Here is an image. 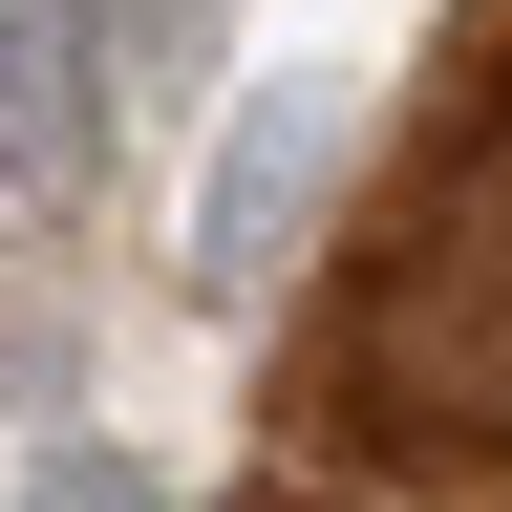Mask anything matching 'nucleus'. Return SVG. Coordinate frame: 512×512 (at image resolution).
<instances>
[{"instance_id": "7ed1b4c3", "label": "nucleus", "mask_w": 512, "mask_h": 512, "mask_svg": "<svg viewBox=\"0 0 512 512\" xmlns=\"http://www.w3.org/2000/svg\"><path fill=\"white\" fill-rule=\"evenodd\" d=\"M107 150V64H86V0H0V214H43L64 171Z\"/></svg>"}, {"instance_id": "f03ea898", "label": "nucleus", "mask_w": 512, "mask_h": 512, "mask_svg": "<svg viewBox=\"0 0 512 512\" xmlns=\"http://www.w3.org/2000/svg\"><path fill=\"white\" fill-rule=\"evenodd\" d=\"M320 171H342V64H278V86L214 128V171H192V299H256V278H278V235H299Z\"/></svg>"}, {"instance_id": "f257e3e1", "label": "nucleus", "mask_w": 512, "mask_h": 512, "mask_svg": "<svg viewBox=\"0 0 512 512\" xmlns=\"http://www.w3.org/2000/svg\"><path fill=\"white\" fill-rule=\"evenodd\" d=\"M342 427L406 470H512V86L427 150L342 299Z\"/></svg>"}, {"instance_id": "20e7f679", "label": "nucleus", "mask_w": 512, "mask_h": 512, "mask_svg": "<svg viewBox=\"0 0 512 512\" xmlns=\"http://www.w3.org/2000/svg\"><path fill=\"white\" fill-rule=\"evenodd\" d=\"M86 64H107V128L171 107L192 64H214V0H86Z\"/></svg>"}, {"instance_id": "39448f33", "label": "nucleus", "mask_w": 512, "mask_h": 512, "mask_svg": "<svg viewBox=\"0 0 512 512\" xmlns=\"http://www.w3.org/2000/svg\"><path fill=\"white\" fill-rule=\"evenodd\" d=\"M22 512H171V470H150L128 427H64L43 470H22Z\"/></svg>"}]
</instances>
